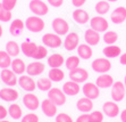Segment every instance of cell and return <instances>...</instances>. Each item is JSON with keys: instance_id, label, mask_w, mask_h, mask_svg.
<instances>
[{"instance_id": "50", "label": "cell", "mask_w": 126, "mask_h": 122, "mask_svg": "<svg viewBox=\"0 0 126 122\" xmlns=\"http://www.w3.org/2000/svg\"><path fill=\"white\" fill-rule=\"evenodd\" d=\"M2 33H3V29H2V25H1V22H0V38L2 37Z\"/></svg>"}, {"instance_id": "3", "label": "cell", "mask_w": 126, "mask_h": 122, "mask_svg": "<svg viewBox=\"0 0 126 122\" xmlns=\"http://www.w3.org/2000/svg\"><path fill=\"white\" fill-rule=\"evenodd\" d=\"M48 98L52 102L53 104H56L57 106H63V105L66 104L67 95L63 91V89L58 88V87H52L48 91Z\"/></svg>"}, {"instance_id": "43", "label": "cell", "mask_w": 126, "mask_h": 122, "mask_svg": "<svg viewBox=\"0 0 126 122\" xmlns=\"http://www.w3.org/2000/svg\"><path fill=\"white\" fill-rule=\"evenodd\" d=\"M1 3H2V6L5 7L7 10H10V12H12L13 9L16 7V5H17V0H2Z\"/></svg>"}, {"instance_id": "22", "label": "cell", "mask_w": 126, "mask_h": 122, "mask_svg": "<svg viewBox=\"0 0 126 122\" xmlns=\"http://www.w3.org/2000/svg\"><path fill=\"white\" fill-rule=\"evenodd\" d=\"M84 40L85 43H88L90 46H98L100 40H101V36L99 32L90 27L84 32Z\"/></svg>"}, {"instance_id": "32", "label": "cell", "mask_w": 126, "mask_h": 122, "mask_svg": "<svg viewBox=\"0 0 126 122\" xmlns=\"http://www.w3.org/2000/svg\"><path fill=\"white\" fill-rule=\"evenodd\" d=\"M8 115L14 120H19L23 118V110L17 103H12L8 107Z\"/></svg>"}, {"instance_id": "24", "label": "cell", "mask_w": 126, "mask_h": 122, "mask_svg": "<svg viewBox=\"0 0 126 122\" xmlns=\"http://www.w3.org/2000/svg\"><path fill=\"white\" fill-rule=\"evenodd\" d=\"M115 80L114 78L108 73H102L95 80V84L99 87L100 89H107V88H111V86L114 84Z\"/></svg>"}, {"instance_id": "33", "label": "cell", "mask_w": 126, "mask_h": 122, "mask_svg": "<svg viewBox=\"0 0 126 122\" xmlns=\"http://www.w3.org/2000/svg\"><path fill=\"white\" fill-rule=\"evenodd\" d=\"M48 78L52 82H62L65 78V72L63 71L60 67H56V69H50L48 72Z\"/></svg>"}, {"instance_id": "5", "label": "cell", "mask_w": 126, "mask_h": 122, "mask_svg": "<svg viewBox=\"0 0 126 122\" xmlns=\"http://www.w3.org/2000/svg\"><path fill=\"white\" fill-rule=\"evenodd\" d=\"M81 39H79V34L76 32H69L66 34L64 41H63V46L67 51H74L76 50L77 47L81 43Z\"/></svg>"}, {"instance_id": "25", "label": "cell", "mask_w": 126, "mask_h": 122, "mask_svg": "<svg viewBox=\"0 0 126 122\" xmlns=\"http://www.w3.org/2000/svg\"><path fill=\"white\" fill-rule=\"evenodd\" d=\"M76 108L82 113H90L93 111V101L84 96L76 102Z\"/></svg>"}, {"instance_id": "37", "label": "cell", "mask_w": 126, "mask_h": 122, "mask_svg": "<svg viewBox=\"0 0 126 122\" xmlns=\"http://www.w3.org/2000/svg\"><path fill=\"white\" fill-rule=\"evenodd\" d=\"M102 40L106 45H115L118 40V34L115 31H106L102 36Z\"/></svg>"}, {"instance_id": "8", "label": "cell", "mask_w": 126, "mask_h": 122, "mask_svg": "<svg viewBox=\"0 0 126 122\" xmlns=\"http://www.w3.org/2000/svg\"><path fill=\"white\" fill-rule=\"evenodd\" d=\"M125 92L126 88L123 81H115L114 84L111 86V90H110V96L111 99L116 103H119L125 98Z\"/></svg>"}, {"instance_id": "13", "label": "cell", "mask_w": 126, "mask_h": 122, "mask_svg": "<svg viewBox=\"0 0 126 122\" xmlns=\"http://www.w3.org/2000/svg\"><path fill=\"white\" fill-rule=\"evenodd\" d=\"M19 97V91L16 90L14 87H3L0 89V99L8 103H15Z\"/></svg>"}, {"instance_id": "14", "label": "cell", "mask_w": 126, "mask_h": 122, "mask_svg": "<svg viewBox=\"0 0 126 122\" xmlns=\"http://www.w3.org/2000/svg\"><path fill=\"white\" fill-rule=\"evenodd\" d=\"M81 91L83 92V95L85 97H88L90 99H97L100 96V88L95 84V82H84Z\"/></svg>"}, {"instance_id": "45", "label": "cell", "mask_w": 126, "mask_h": 122, "mask_svg": "<svg viewBox=\"0 0 126 122\" xmlns=\"http://www.w3.org/2000/svg\"><path fill=\"white\" fill-rule=\"evenodd\" d=\"M75 122H90V116H89V113H82L76 119V121Z\"/></svg>"}, {"instance_id": "4", "label": "cell", "mask_w": 126, "mask_h": 122, "mask_svg": "<svg viewBox=\"0 0 126 122\" xmlns=\"http://www.w3.org/2000/svg\"><path fill=\"white\" fill-rule=\"evenodd\" d=\"M41 40H42V45H44L48 48H51V49H58V48H60L63 45L62 37L58 36V34L55 32L53 33L48 32V33H46V34H43Z\"/></svg>"}, {"instance_id": "44", "label": "cell", "mask_w": 126, "mask_h": 122, "mask_svg": "<svg viewBox=\"0 0 126 122\" xmlns=\"http://www.w3.org/2000/svg\"><path fill=\"white\" fill-rule=\"evenodd\" d=\"M47 2L49 3L50 6L55 7V8H59V7L63 6V3H64V0H47Z\"/></svg>"}, {"instance_id": "6", "label": "cell", "mask_w": 126, "mask_h": 122, "mask_svg": "<svg viewBox=\"0 0 126 122\" xmlns=\"http://www.w3.org/2000/svg\"><path fill=\"white\" fill-rule=\"evenodd\" d=\"M29 8L33 13V15L36 16H44L49 13L48 3L42 0H31L29 3Z\"/></svg>"}, {"instance_id": "7", "label": "cell", "mask_w": 126, "mask_h": 122, "mask_svg": "<svg viewBox=\"0 0 126 122\" xmlns=\"http://www.w3.org/2000/svg\"><path fill=\"white\" fill-rule=\"evenodd\" d=\"M51 27L53 32L57 33L58 36H66L67 33H69V24L63 17L53 18L51 22Z\"/></svg>"}, {"instance_id": "26", "label": "cell", "mask_w": 126, "mask_h": 122, "mask_svg": "<svg viewBox=\"0 0 126 122\" xmlns=\"http://www.w3.org/2000/svg\"><path fill=\"white\" fill-rule=\"evenodd\" d=\"M62 89L67 96L73 97V96H76L82 88H79V83H77V82H75V81H73V80H69V81H66V82L63 84Z\"/></svg>"}, {"instance_id": "2", "label": "cell", "mask_w": 126, "mask_h": 122, "mask_svg": "<svg viewBox=\"0 0 126 122\" xmlns=\"http://www.w3.org/2000/svg\"><path fill=\"white\" fill-rule=\"evenodd\" d=\"M91 67L94 72H97L99 74L108 73L111 70V62L107 57H98L91 63Z\"/></svg>"}, {"instance_id": "20", "label": "cell", "mask_w": 126, "mask_h": 122, "mask_svg": "<svg viewBox=\"0 0 126 122\" xmlns=\"http://www.w3.org/2000/svg\"><path fill=\"white\" fill-rule=\"evenodd\" d=\"M72 18H73V21L76 24H79V25H85V24L89 23L90 20H91L89 13L82 8L75 9L73 12V14H72Z\"/></svg>"}, {"instance_id": "47", "label": "cell", "mask_w": 126, "mask_h": 122, "mask_svg": "<svg viewBox=\"0 0 126 122\" xmlns=\"http://www.w3.org/2000/svg\"><path fill=\"white\" fill-rule=\"evenodd\" d=\"M86 0H72V5L76 8H81L82 6H84Z\"/></svg>"}, {"instance_id": "49", "label": "cell", "mask_w": 126, "mask_h": 122, "mask_svg": "<svg viewBox=\"0 0 126 122\" xmlns=\"http://www.w3.org/2000/svg\"><path fill=\"white\" fill-rule=\"evenodd\" d=\"M120 121L122 122H126V108H124L122 112H120Z\"/></svg>"}, {"instance_id": "34", "label": "cell", "mask_w": 126, "mask_h": 122, "mask_svg": "<svg viewBox=\"0 0 126 122\" xmlns=\"http://www.w3.org/2000/svg\"><path fill=\"white\" fill-rule=\"evenodd\" d=\"M110 2L107 1V0H101V1H98L95 3V6H94V10L97 13L98 15H106V14H108L110 12Z\"/></svg>"}, {"instance_id": "18", "label": "cell", "mask_w": 126, "mask_h": 122, "mask_svg": "<svg viewBox=\"0 0 126 122\" xmlns=\"http://www.w3.org/2000/svg\"><path fill=\"white\" fill-rule=\"evenodd\" d=\"M69 79L77 83H84L89 79V72L83 67H77L75 70L69 71Z\"/></svg>"}, {"instance_id": "51", "label": "cell", "mask_w": 126, "mask_h": 122, "mask_svg": "<svg viewBox=\"0 0 126 122\" xmlns=\"http://www.w3.org/2000/svg\"><path fill=\"white\" fill-rule=\"evenodd\" d=\"M107 1H109V2H116V1H118V0H107Z\"/></svg>"}, {"instance_id": "38", "label": "cell", "mask_w": 126, "mask_h": 122, "mask_svg": "<svg viewBox=\"0 0 126 122\" xmlns=\"http://www.w3.org/2000/svg\"><path fill=\"white\" fill-rule=\"evenodd\" d=\"M79 56H69L66 58L65 61V66H66V69L68 71H72V70H75L77 67H79Z\"/></svg>"}, {"instance_id": "29", "label": "cell", "mask_w": 126, "mask_h": 122, "mask_svg": "<svg viewBox=\"0 0 126 122\" xmlns=\"http://www.w3.org/2000/svg\"><path fill=\"white\" fill-rule=\"evenodd\" d=\"M26 64L22 58L19 57H15L12 61V65H10V69L16 73L17 75H23L25 72H26Z\"/></svg>"}, {"instance_id": "40", "label": "cell", "mask_w": 126, "mask_h": 122, "mask_svg": "<svg viewBox=\"0 0 126 122\" xmlns=\"http://www.w3.org/2000/svg\"><path fill=\"white\" fill-rule=\"evenodd\" d=\"M90 116V122H103L105 114L102 111H92L89 113Z\"/></svg>"}, {"instance_id": "35", "label": "cell", "mask_w": 126, "mask_h": 122, "mask_svg": "<svg viewBox=\"0 0 126 122\" xmlns=\"http://www.w3.org/2000/svg\"><path fill=\"white\" fill-rule=\"evenodd\" d=\"M36 88L40 91H49L52 88V81L49 78H40L36 80Z\"/></svg>"}, {"instance_id": "52", "label": "cell", "mask_w": 126, "mask_h": 122, "mask_svg": "<svg viewBox=\"0 0 126 122\" xmlns=\"http://www.w3.org/2000/svg\"><path fill=\"white\" fill-rule=\"evenodd\" d=\"M123 82H124V84H125V88H126V75H125V78H124V81H123Z\"/></svg>"}, {"instance_id": "15", "label": "cell", "mask_w": 126, "mask_h": 122, "mask_svg": "<svg viewBox=\"0 0 126 122\" xmlns=\"http://www.w3.org/2000/svg\"><path fill=\"white\" fill-rule=\"evenodd\" d=\"M102 112L107 118H110V119L117 118V116L120 114L119 106H118V104L114 101L105 102L102 105Z\"/></svg>"}, {"instance_id": "27", "label": "cell", "mask_w": 126, "mask_h": 122, "mask_svg": "<svg viewBox=\"0 0 126 122\" xmlns=\"http://www.w3.org/2000/svg\"><path fill=\"white\" fill-rule=\"evenodd\" d=\"M76 51H77V56H79L81 60L86 61V60H90V58L93 56L92 46L88 45V43H79Z\"/></svg>"}, {"instance_id": "41", "label": "cell", "mask_w": 126, "mask_h": 122, "mask_svg": "<svg viewBox=\"0 0 126 122\" xmlns=\"http://www.w3.org/2000/svg\"><path fill=\"white\" fill-rule=\"evenodd\" d=\"M55 118V122H74L72 116L67 113H58Z\"/></svg>"}, {"instance_id": "30", "label": "cell", "mask_w": 126, "mask_h": 122, "mask_svg": "<svg viewBox=\"0 0 126 122\" xmlns=\"http://www.w3.org/2000/svg\"><path fill=\"white\" fill-rule=\"evenodd\" d=\"M102 53L105 55V57L111 60V58H116V57H119L122 55V48L118 47L116 45H108L106 46L102 49Z\"/></svg>"}, {"instance_id": "1", "label": "cell", "mask_w": 126, "mask_h": 122, "mask_svg": "<svg viewBox=\"0 0 126 122\" xmlns=\"http://www.w3.org/2000/svg\"><path fill=\"white\" fill-rule=\"evenodd\" d=\"M25 27L32 33H40L44 30L46 23H44L43 18H42L41 16L33 15V16H30V17L26 18V21H25Z\"/></svg>"}, {"instance_id": "23", "label": "cell", "mask_w": 126, "mask_h": 122, "mask_svg": "<svg viewBox=\"0 0 126 122\" xmlns=\"http://www.w3.org/2000/svg\"><path fill=\"white\" fill-rule=\"evenodd\" d=\"M65 57L63 56V54L55 53L51 54L50 56L47 57V64L49 65L50 69H56V67H62L65 65Z\"/></svg>"}, {"instance_id": "53", "label": "cell", "mask_w": 126, "mask_h": 122, "mask_svg": "<svg viewBox=\"0 0 126 122\" xmlns=\"http://www.w3.org/2000/svg\"><path fill=\"white\" fill-rule=\"evenodd\" d=\"M0 122H10V121H8V120H0Z\"/></svg>"}, {"instance_id": "48", "label": "cell", "mask_w": 126, "mask_h": 122, "mask_svg": "<svg viewBox=\"0 0 126 122\" xmlns=\"http://www.w3.org/2000/svg\"><path fill=\"white\" fill-rule=\"evenodd\" d=\"M119 63L122 65H126V51L119 56Z\"/></svg>"}, {"instance_id": "36", "label": "cell", "mask_w": 126, "mask_h": 122, "mask_svg": "<svg viewBox=\"0 0 126 122\" xmlns=\"http://www.w3.org/2000/svg\"><path fill=\"white\" fill-rule=\"evenodd\" d=\"M13 57L6 50H0V69H9L12 65Z\"/></svg>"}, {"instance_id": "28", "label": "cell", "mask_w": 126, "mask_h": 122, "mask_svg": "<svg viewBox=\"0 0 126 122\" xmlns=\"http://www.w3.org/2000/svg\"><path fill=\"white\" fill-rule=\"evenodd\" d=\"M24 27H25V23L22 20H19V18L13 20L10 23V26H9V33L13 37H19L23 33Z\"/></svg>"}, {"instance_id": "42", "label": "cell", "mask_w": 126, "mask_h": 122, "mask_svg": "<svg viewBox=\"0 0 126 122\" xmlns=\"http://www.w3.org/2000/svg\"><path fill=\"white\" fill-rule=\"evenodd\" d=\"M40 119L35 113H27L25 115H23V118L21 119V122H39Z\"/></svg>"}, {"instance_id": "10", "label": "cell", "mask_w": 126, "mask_h": 122, "mask_svg": "<svg viewBox=\"0 0 126 122\" xmlns=\"http://www.w3.org/2000/svg\"><path fill=\"white\" fill-rule=\"evenodd\" d=\"M90 27L99 33H105L109 29V22L101 15H97L90 20Z\"/></svg>"}, {"instance_id": "19", "label": "cell", "mask_w": 126, "mask_h": 122, "mask_svg": "<svg viewBox=\"0 0 126 122\" xmlns=\"http://www.w3.org/2000/svg\"><path fill=\"white\" fill-rule=\"evenodd\" d=\"M57 105L53 104L52 102L50 101L49 98L47 99H43L41 102V110H42V113L47 118H53L58 114V108H57Z\"/></svg>"}, {"instance_id": "46", "label": "cell", "mask_w": 126, "mask_h": 122, "mask_svg": "<svg viewBox=\"0 0 126 122\" xmlns=\"http://www.w3.org/2000/svg\"><path fill=\"white\" fill-rule=\"evenodd\" d=\"M8 115V110L3 105L0 104V120H5Z\"/></svg>"}, {"instance_id": "16", "label": "cell", "mask_w": 126, "mask_h": 122, "mask_svg": "<svg viewBox=\"0 0 126 122\" xmlns=\"http://www.w3.org/2000/svg\"><path fill=\"white\" fill-rule=\"evenodd\" d=\"M44 69H46V66L44 64L41 62V61H33L31 62L30 64H27L26 66V74L31 75V77H39V75H41L42 73L44 72Z\"/></svg>"}, {"instance_id": "9", "label": "cell", "mask_w": 126, "mask_h": 122, "mask_svg": "<svg viewBox=\"0 0 126 122\" xmlns=\"http://www.w3.org/2000/svg\"><path fill=\"white\" fill-rule=\"evenodd\" d=\"M22 102H23V105L25 106V108H27L29 111H32V112L36 111L39 107L41 106L39 97L33 92H26L23 96Z\"/></svg>"}, {"instance_id": "31", "label": "cell", "mask_w": 126, "mask_h": 122, "mask_svg": "<svg viewBox=\"0 0 126 122\" xmlns=\"http://www.w3.org/2000/svg\"><path fill=\"white\" fill-rule=\"evenodd\" d=\"M5 50H6L7 53H8L9 55L13 57V58H15V57H18V55L22 53L21 46L18 45L16 41H14V40H9V41H7L6 49H5Z\"/></svg>"}, {"instance_id": "12", "label": "cell", "mask_w": 126, "mask_h": 122, "mask_svg": "<svg viewBox=\"0 0 126 122\" xmlns=\"http://www.w3.org/2000/svg\"><path fill=\"white\" fill-rule=\"evenodd\" d=\"M18 86L21 89L26 92H33L36 89V81L33 79V77L29 74H23L18 78Z\"/></svg>"}, {"instance_id": "21", "label": "cell", "mask_w": 126, "mask_h": 122, "mask_svg": "<svg viewBox=\"0 0 126 122\" xmlns=\"http://www.w3.org/2000/svg\"><path fill=\"white\" fill-rule=\"evenodd\" d=\"M110 21L114 24H123L126 21V8L123 6H119L115 8L110 14Z\"/></svg>"}, {"instance_id": "17", "label": "cell", "mask_w": 126, "mask_h": 122, "mask_svg": "<svg viewBox=\"0 0 126 122\" xmlns=\"http://www.w3.org/2000/svg\"><path fill=\"white\" fill-rule=\"evenodd\" d=\"M38 48H39V45H38V43L30 41V40H26V41H24L23 43L21 45L22 54H23L25 57H29V58H33V60H34L35 55H36Z\"/></svg>"}, {"instance_id": "39", "label": "cell", "mask_w": 126, "mask_h": 122, "mask_svg": "<svg viewBox=\"0 0 126 122\" xmlns=\"http://www.w3.org/2000/svg\"><path fill=\"white\" fill-rule=\"evenodd\" d=\"M13 14L10 10H7L5 7L2 6V3L0 2V22H3V23H7V22L12 21Z\"/></svg>"}, {"instance_id": "11", "label": "cell", "mask_w": 126, "mask_h": 122, "mask_svg": "<svg viewBox=\"0 0 126 122\" xmlns=\"http://www.w3.org/2000/svg\"><path fill=\"white\" fill-rule=\"evenodd\" d=\"M16 75L17 74L10 67L9 69H2L1 72H0V80L6 86L14 87L16 84H18V78Z\"/></svg>"}, {"instance_id": "54", "label": "cell", "mask_w": 126, "mask_h": 122, "mask_svg": "<svg viewBox=\"0 0 126 122\" xmlns=\"http://www.w3.org/2000/svg\"><path fill=\"white\" fill-rule=\"evenodd\" d=\"M0 82H1V80H0Z\"/></svg>"}]
</instances>
